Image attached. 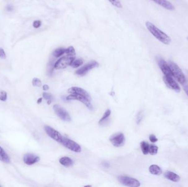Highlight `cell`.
<instances>
[{
    "instance_id": "obj_29",
    "label": "cell",
    "mask_w": 188,
    "mask_h": 187,
    "mask_svg": "<svg viewBox=\"0 0 188 187\" xmlns=\"http://www.w3.org/2000/svg\"><path fill=\"white\" fill-rule=\"evenodd\" d=\"M7 98V93L5 91L0 92V100L1 101H6Z\"/></svg>"
},
{
    "instance_id": "obj_9",
    "label": "cell",
    "mask_w": 188,
    "mask_h": 187,
    "mask_svg": "<svg viewBox=\"0 0 188 187\" xmlns=\"http://www.w3.org/2000/svg\"><path fill=\"white\" fill-rule=\"evenodd\" d=\"M67 100H77L80 102H82L89 109L91 110H93V105L91 104L90 100H88L83 96L77 95V94H71L67 97Z\"/></svg>"
},
{
    "instance_id": "obj_10",
    "label": "cell",
    "mask_w": 188,
    "mask_h": 187,
    "mask_svg": "<svg viewBox=\"0 0 188 187\" xmlns=\"http://www.w3.org/2000/svg\"><path fill=\"white\" fill-rule=\"evenodd\" d=\"M173 77L171 76H165L163 78L164 83L166 84L167 87L171 90H173L176 92H180L181 88L178 84L176 83L173 79Z\"/></svg>"
},
{
    "instance_id": "obj_33",
    "label": "cell",
    "mask_w": 188,
    "mask_h": 187,
    "mask_svg": "<svg viewBox=\"0 0 188 187\" xmlns=\"http://www.w3.org/2000/svg\"><path fill=\"white\" fill-rule=\"evenodd\" d=\"M142 113L139 112V114L138 115V117H137V123L139 124L140 122L142 121Z\"/></svg>"
},
{
    "instance_id": "obj_28",
    "label": "cell",
    "mask_w": 188,
    "mask_h": 187,
    "mask_svg": "<svg viewBox=\"0 0 188 187\" xmlns=\"http://www.w3.org/2000/svg\"><path fill=\"white\" fill-rule=\"evenodd\" d=\"M108 1L116 7L119 8H122V5L121 2H120V0H108Z\"/></svg>"
},
{
    "instance_id": "obj_38",
    "label": "cell",
    "mask_w": 188,
    "mask_h": 187,
    "mask_svg": "<svg viewBox=\"0 0 188 187\" xmlns=\"http://www.w3.org/2000/svg\"><path fill=\"white\" fill-rule=\"evenodd\" d=\"M42 98H40L39 99H38L37 101V104H40V103H41L42 102Z\"/></svg>"
},
{
    "instance_id": "obj_15",
    "label": "cell",
    "mask_w": 188,
    "mask_h": 187,
    "mask_svg": "<svg viewBox=\"0 0 188 187\" xmlns=\"http://www.w3.org/2000/svg\"><path fill=\"white\" fill-rule=\"evenodd\" d=\"M151 1L167 10L172 11L174 10L175 8L173 5L167 0H151Z\"/></svg>"
},
{
    "instance_id": "obj_26",
    "label": "cell",
    "mask_w": 188,
    "mask_h": 187,
    "mask_svg": "<svg viewBox=\"0 0 188 187\" xmlns=\"http://www.w3.org/2000/svg\"><path fill=\"white\" fill-rule=\"evenodd\" d=\"M42 96L44 99L47 100V104H50L51 103L52 100H53V97L51 94L48 93L44 92L42 93Z\"/></svg>"
},
{
    "instance_id": "obj_23",
    "label": "cell",
    "mask_w": 188,
    "mask_h": 187,
    "mask_svg": "<svg viewBox=\"0 0 188 187\" xmlns=\"http://www.w3.org/2000/svg\"><path fill=\"white\" fill-rule=\"evenodd\" d=\"M83 64V61L81 59H74L73 61L71 66H72L73 68H77L81 66Z\"/></svg>"
},
{
    "instance_id": "obj_14",
    "label": "cell",
    "mask_w": 188,
    "mask_h": 187,
    "mask_svg": "<svg viewBox=\"0 0 188 187\" xmlns=\"http://www.w3.org/2000/svg\"><path fill=\"white\" fill-rule=\"evenodd\" d=\"M40 160V158L38 156L35 155L33 154L28 153L24 156L23 161L24 163L28 165H32L37 163Z\"/></svg>"
},
{
    "instance_id": "obj_2",
    "label": "cell",
    "mask_w": 188,
    "mask_h": 187,
    "mask_svg": "<svg viewBox=\"0 0 188 187\" xmlns=\"http://www.w3.org/2000/svg\"><path fill=\"white\" fill-rule=\"evenodd\" d=\"M169 66L174 78H176L179 83L183 85L186 83V76L177 64L173 62H169Z\"/></svg>"
},
{
    "instance_id": "obj_12",
    "label": "cell",
    "mask_w": 188,
    "mask_h": 187,
    "mask_svg": "<svg viewBox=\"0 0 188 187\" xmlns=\"http://www.w3.org/2000/svg\"><path fill=\"white\" fill-rule=\"evenodd\" d=\"M157 63L159 67L161 69L162 72L164 73V76H171L173 77V74L171 71V69L168 64L162 58H159L157 60Z\"/></svg>"
},
{
    "instance_id": "obj_21",
    "label": "cell",
    "mask_w": 188,
    "mask_h": 187,
    "mask_svg": "<svg viewBox=\"0 0 188 187\" xmlns=\"http://www.w3.org/2000/svg\"><path fill=\"white\" fill-rule=\"evenodd\" d=\"M65 52H66V49L62 48V47L59 48L54 51L53 56L56 58H59L65 53Z\"/></svg>"
},
{
    "instance_id": "obj_30",
    "label": "cell",
    "mask_w": 188,
    "mask_h": 187,
    "mask_svg": "<svg viewBox=\"0 0 188 187\" xmlns=\"http://www.w3.org/2000/svg\"><path fill=\"white\" fill-rule=\"evenodd\" d=\"M0 58L3 59L6 58V54L2 48H0Z\"/></svg>"
},
{
    "instance_id": "obj_18",
    "label": "cell",
    "mask_w": 188,
    "mask_h": 187,
    "mask_svg": "<svg viewBox=\"0 0 188 187\" xmlns=\"http://www.w3.org/2000/svg\"><path fill=\"white\" fill-rule=\"evenodd\" d=\"M59 163L65 167H70L73 165V161L68 157H62L59 159Z\"/></svg>"
},
{
    "instance_id": "obj_24",
    "label": "cell",
    "mask_w": 188,
    "mask_h": 187,
    "mask_svg": "<svg viewBox=\"0 0 188 187\" xmlns=\"http://www.w3.org/2000/svg\"><path fill=\"white\" fill-rule=\"evenodd\" d=\"M110 115H111V110L109 109L106 110L105 113V114L102 117V118L100 119V120L98 122V124L100 125H102V124H103L105 121L106 120V119H107L108 117H110Z\"/></svg>"
},
{
    "instance_id": "obj_31",
    "label": "cell",
    "mask_w": 188,
    "mask_h": 187,
    "mask_svg": "<svg viewBox=\"0 0 188 187\" xmlns=\"http://www.w3.org/2000/svg\"><path fill=\"white\" fill-rule=\"evenodd\" d=\"M42 25V22L40 20H35L33 22V27H34L35 28H39Z\"/></svg>"
},
{
    "instance_id": "obj_4",
    "label": "cell",
    "mask_w": 188,
    "mask_h": 187,
    "mask_svg": "<svg viewBox=\"0 0 188 187\" xmlns=\"http://www.w3.org/2000/svg\"><path fill=\"white\" fill-rule=\"evenodd\" d=\"M75 59V57L71 56H64L59 59L54 64V68L56 69H63L67 66H71L73 61Z\"/></svg>"
},
{
    "instance_id": "obj_6",
    "label": "cell",
    "mask_w": 188,
    "mask_h": 187,
    "mask_svg": "<svg viewBox=\"0 0 188 187\" xmlns=\"http://www.w3.org/2000/svg\"><path fill=\"white\" fill-rule=\"evenodd\" d=\"M110 141L116 147H120L125 145V137L122 133H116L110 137Z\"/></svg>"
},
{
    "instance_id": "obj_20",
    "label": "cell",
    "mask_w": 188,
    "mask_h": 187,
    "mask_svg": "<svg viewBox=\"0 0 188 187\" xmlns=\"http://www.w3.org/2000/svg\"><path fill=\"white\" fill-rule=\"evenodd\" d=\"M149 146L150 145L149 143L145 141H142L140 143L141 149H142V152L144 155H147L149 154Z\"/></svg>"
},
{
    "instance_id": "obj_16",
    "label": "cell",
    "mask_w": 188,
    "mask_h": 187,
    "mask_svg": "<svg viewBox=\"0 0 188 187\" xmlns=\"http://www.w3.org/2000/svg\"><path fill=\"white\" fill-rule=\"evenodd\" d=\"M164 176L167 179L170 180L174 182H177L179 181L181 179V178L178 175H177L175 173L171 172V171H167L166 172L164 173Z\"/></svg>"
},
{
    "instance_id": "obj_37",
    "label": "cell",
    "mask_w": 188,
    "mask_h": 187,
    "mask_svg": "<svg viewBox=\"0 0 188 187\" xmlns=\"http://www.w3.org/2000/svg\"><path fill=\"white\" fill-rule=\"evenodd\" d=\"M49 89V86L47 85H44L43 86V90L44 91H47Z\"/></svg>"
},
{
    "instance_id": "obj_32",
    "label": "cell",
    "mask_w": 188,
    "mask_h": 187,
    "mask_svg": "<svg viewBox=\"0 0 188 187\" xmlns=\"http://www.w3.org/2000/svg\"><path fill=\"white\" fill-rule=\"evenodd\" d=\"M149 139H150V141H151L152 143H155V142H156L157 141H158V139L157 138L156 136L154 134H151L149 137Z\"/></svg>"
},
{
    "instance_id": "obj_25",
    "label": "cell",
    "mask_w": 188,
    "mask_h": 187,
    "mask_svg": "<svg viewBox=\"0 0 188 187\" xmlns=\"http://www.w3.org/2000/svg\"><path fill=\"white\" fill-rule=\"evenodd\" d=\"M158 147L157 146L151 144L149 146V153H150L152 155H156L157 151H158Z\"/></svg>"
},
{
    "instance_id": "obj_19",
    "label": "cell",
    "mask_w": 188,
    "mask_h": 187,
    "mask_svg": "<svg viewBox=\"0 0 188 187\" xmlns=\"http://www.w3.org/2000/svg\"><path fill=\"white\" fill-rule=\"evenodd\" d=\"M149 171L154 175H160L162 173V170L159 166L152 165L149 168Z\"/></svg>"
},
{
    "instance_id": "obj_17",
    "label": "cell",
    "mask_w": 188,
    "mask_h": 187,
    "mask_svg": "<svg viewBox=\"0 0 188 187\" xmlns=\"http://www.w3.org/2000/svg\"><path fill=\"white\" fill-rule=\"evenodd\" d=\"M0 160L5 163L10 162V158L4 149L0 146Z\"/></svg>"
},
{
    "instance_id": "obj_22",
    "label": "cell",
    "mask_w": 188,
    "mask_h": 187,
    "mask_svg": "<svg viewBox=\"0 0 188 187\" xmlns=\"http://www.w3.org/2000/svg\"><path fill=\"white\" fill-rule=\"evenodd\" d=\"M65 53L66 54L67 56L75 57V56H76L75 49L73 46H69L68 48L66 49Z\"/></svg>"
},
{
    "instance_id": "obj_13",
    "label": "cell",
    "mask_w": 188,
    "mask_h": 187,
    "mask_svg": "<svg viewBox=\"0 0 188 187\" xmlns=\"http://www.w3.org/2000/svg\"><path fill=\"white\" fill-rule=\"evenodd\" d=\"M68 92L70 94H77V95H81L86 98L89 100L91 101V100L90 96L88 93V92L81 88L78 87H73L70 88L68 91Z\"/></svg>"
},
{
    "instance_id": "obj_1",
    "label": "cell",
    "mask_w": 188,
    "mask_h": 187,
    "mask_svg": "<svg viewBox=\"0 0 188 187\" xmlns=\"http://www.w3.org/2000/svg\"><path fill=\"white\" fill-rule=\"evenodd\" d=\"M146 26L150 33L159 41L165 45H169L171 43V39L164 32L159 29L155 25L149 22H146Z\"/></svg>"
},
{
    "instance_id": "obj_5",
    "label": "cell",
    "mask_w": 188,
    "mask_h": 187,
    "mask_svg": "<svg viewBox=\"0 0 188 187\" xmlns=\"http://www.w3.org/2000/svg\"><path fill=\"white\" fill-rule=\"evenodd\" d=\"M118 180L122 185L127 187H138L140 185V183L139 181L127 176H120L118 177Z\"/></svg>"
},
{
    "instance_id": "obj_3",
    "label": "cell",
    "mask_w": 188,
    "mask_h": 187,
    "mask_svg": "<svg viewBox=\"0 0 188 187\" xmlns=\"http://www.w3.org/2000/svg\"><path fill=\"white\" fill-rule=\"evenodd\" d=\"M63 146H64L67 148L71 151H73L76 153H80L81 151V146L78 144L76 142L71 140L70 139L62 136L61 140L59 142Z\"/></svg>"
},
{
    "instance_id": "obj_35",
    "label": "cell",
    "mask_w": 188,
    "mask_h": 187,
    "mask_svg": "<svg viewBox=\"0 0 188 187\" xmlns=\"http://www.w3.org/2000/svg\"><path fill=\"white\" fill-rule=\"evenodd\" d=\"M103 166H104L105 168H108L109 166H110V165H109V164L107 163V162H106V161H104V162H103Z\"/></svg>"
},
{
    "instance_id": "obj_8",
    "label": "cell",
    "mask_w": 188,
    "mask_h": 187,
    "mask_svg": "<svg viewBox=\"0 0 188 187\" xmlns=\"http://www.w3.org/2000/svg\"><path fill=\"white\" fill-rule=\"evenodd\" d=\"M54 109L56 114L57 115V116L62 120H63L64 121H71V117L68 113L60 105L57 104L55 105L54 106Z\"/></svg>"
},
{
    "instance_id": "obj_11",
    "label": "cell",
    "mask_w": 188,
    "mask_h": 187,
    "mask_svg": "<svg viewBox=\"0 0 188 187\" xmlns=\"http://www.w3.org/2000/svg\"><path fill=\"white\" fill-rule=\"evenodd\" d=\"M45 131L46 132V133L47 134V135L50 137L51 138L54 139L55 141H57L58 142H60V141L61 140L62 136L61 134L59 132L56 131V130L52 128L49 126H45L44 127Z\"/></svg>"
},
{
    "instance_id": "obj_39",
    "label": "cell",
    "mask_w": 188,
    "mask_h": 187,
    "mask_svg": "<svg viewBox=\"0 0 188 187\" xmlns=\"http://www.w3.org/2000/svg\"><path fill=\"white\" fill-rule=\"evenodd\" d=\"M0 187H1V185H0Z\"/></svg>"
},
{
    "instance_id": "obj_36",
    "label": "cell",
    "mask_w": 188,
    "mask_h": 187,
    "mask_svg": "<svg viewBox=\"0 0 188 187\" xmlns=\"http://www.w3.org/2000/svg\"><path fill=\"white\" fill-rule=\"evenodd\" d=\"M7 10L8 11H12L13 10V7L12 6H11V5H8L7 6Z\"/></svg>"
},
{
    "instance_id": "obj_27",
    "label": "cell",
    "mask_w": 188,
    "mask_h": 187,
    "mask_svg": "<svg viewBox=\"0 0 188 187\" xmlns=\"http://www.w3.org/2000/svg\"><path fill=\"white\" fill-rule=\"evenodd\" d=\"M32 84L34 86L40 87L42 85V81L38 78H34L32 81Z\"/></svg>"
},
{
    "instance_id": "obj_34",
    "label": "cell",
    "mask_w": 188,
    "mask_h": 187,
    "mask_svg": "<svg viewBox=\"0 0 188 187\" xmlns=\"http://www.w3.org/2000/svg\"><path fill=\"white\" fill-rule=\"evenodd\" d=\"M184 90L188 96V85H185L184 86Z\"/></svg>"
},
{
    "instance_id": "obj_7",
    "label": "cell",
    "mask_w": 188,
    "mask_h": 187,
    "mask_svg": "<svg viewBox=\"0 0 188 187\" xmlns=\"http://www.w3.org/2000/svg\"><path fill=\"white\" fill-rule=\"evenodd\" d=\"M99 66L96 61H91L89 63L86 64L85 66L81 67L78 70L76 71V74L77 75L79 76H84L86 75L88 72L93 69L94 68L98 67Z\"/></svg>"
}]
</instances>
